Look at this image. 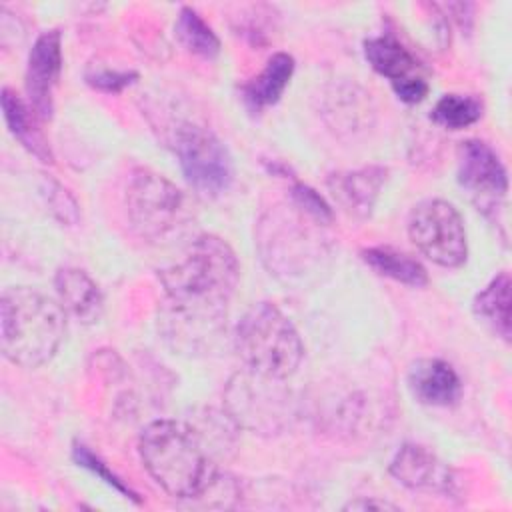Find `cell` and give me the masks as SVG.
<instances>
[{"instance_id":"1","label":"cell","mask_w":512,"mask_h":512,"mask_svg":"<svg viewBox=\"0 0 512 512\" xmlns=\"http://www.w3.org/2000/svg\"><path fill=\"white\" fill-rule=\"evenodd\" d=\"M170 316L182 328H216L240 278L234 250L218 236L204 234L190 242L180 260L160 270Z\"/></svg>"},{"instance_id":"2","label":"cell","mask_w":512,"mask_h":512,"mask_svg":"<svg viewBox=\"0 0 512 512\" xmlns=\"http://www.w3.org/2000/svg\"><path fill=\"white\" fill-rule=\"evenodd\" d=\"M138 450L148 474L174 498H198L218 480L212 452L190 424L154 420L142 430Z\"/></svg>"},{"instance_id":"3","label":"cell","mask_w":512,"mask_h":512,"mask_svg":"<svg viewBox=\"0 0 512 512\" xmlns=\"http://www.w3.org/2000/svg\"><path fill=\"white\" fill-rule=\"evenodd\" d=\"M2 354L16 366L38 368L54 358L64 334V308L38 290L18 286L0 298Z\"/></svg>"},{"instance_id":"4","label":"cell","mask_w":512,"mask_h":512,"mask_svg":"<svg viewBox=\"0 0 512 512\" xmlns=\"http://www.w3.org/2000/svg\"><path fill=\"white\" fill-rule=\"evenodd\" d=\"M234 344L254 376L274 382L290 378L304 356L298 330L272 302H258L244 312L236 324Z\"/></svg>"},{"instance_id":"5","label":"cell","mask_w":512,"mask_h":512,"mask_svg":"<svg viewBox=\"0 0 512 512\" xmlns=\"http://www.w3.org/2000/svg\"><path fill=\"white\" fill-rule=\"evenodd\" d=\"M126 214L132 228L148 242H164L186 230L192 220L186 196L162 174L146 168L132 172L126 194Z\"/></svg>"},{"instance_id":"6","label":"cell","mask_w":512,"mask_h":512,"mask_svg":"<svg viewBox=\"0 0 512 512\" xmlns=\"http://www.w3.org/2000/svg\"><path fill=\"white\" fill-rule=\"evenodd\" d=\"M172 144L184 178L198 194L216 198L230 188L234 180L232 158L212 130L182 122L174 128Z\"/></svg>"},{"instance_id":"7","label":"cell","mask_w":512,"mask_h":512,"mask_svg":"<svg viewBox=\"0 0 512 512\" xmlns=\"http://www.w3.org/2000/svg\"><path fill=\"white\" fill-rule=\"evenodd\" d=\"M412 244L434 264L458 268L466 262V230L460 212L446 200L428 198L418 202L408 216Z\"/></svg>"},{"instance_id":"8","label":"cell","mask_w":512,"mask_h":512,"mask_svg":"<svg viewBox=\"0 0 512 512\" xmlns=\"http://www.w3.org/2000/svg\"><path fill=\"white\" fill-rule=\"evenodd\" d=\"M458 184L482 212H492L508 192V176L498 154L482 140L458 146Z\"/></svg>"},{"instance_id":"9","label":"cell","mask_w":512,"mask_h":512,"mask_svg":"<svg viewBox=\"0 0 512 512\" xmlns=\"http://www.w3.org/2000/svg\"><path fill=\"white\" fill-rule=\"evenodd\" d=\"M364 56L378 74L390 80L396 96L402 102L416 104L428 94V82L420 70V62L394 36L366 40Z\"/></svg>"},{"instance_id":"10","label":"cell","mask_w":512,"mask_h":512,"mask_svg":"<svg viewBox=\"0 0 512 512\" xmlns=\"http://www.w3.org/2000/svg\"><path fill=\"white\" fill-rule=\"evenodd\" d=\"M62 72V36L58 30L42 32L28 54L26 94L30 108L40 120H48L54 110V88Z\"/></svg>"},{"instance_id":"11","label":"cell","mask_w":512,"mask_h":512,"mask_svg":"<svg viewBox=\"0 0 512 512\" xmlns=\"http://www.w3.org/2000/svg\"><path fill=\"white\" fill-rule=\"evenodd\" d=\"M390 474L412 490L452 494L456 488L448 464L420 444H404L390 462Z\"/></svg>"},{"instance_id":"12","label":"cell","mask_w":512,"mask_h":512,"mask_svg":"<svg viewBox=\"0 0 512 512\" xmlns=\"http://www.w3.org/2000/svg\"><path fill=\"white\" fill-rule=\"evenodd\" d=\"M408 390L426 406H454L462 396V382L456 370L440 358H420L408 368Z\"/></svg>"},{"instance_id":"13","label":"cell","mask_w":512,"mask_h":512,"mask_svg":"<svg viewBox=\"0 0 512 512\" xmlns=\"http://www.w3.org/2000/svg\"><path fill=\"white\" fill-rule=\"evenodd\" d=\"M386 180V168L366 166L352 172H338L328 178V186L334 198L350 214L366 218L370 216L378 192Z\"/></svg>"},{"instance_id":"14","label":"cell","mask_w":512,"mask_h":512,"mask_svg":"<svg viewBox=\"0 0 512 512\" xmlns=\"http://www.w3.org/2000/svg\"><path fill=\"white\" fill-rule=\"evenodd\" d=\"M56 294L60 306L82 324H94L104 312V298L96 282L78 268H62L56 278Z\"/></svg>"},{"instance_id":"15","label":"cell","mask_w":512,"mask_h":512,"mask_svg":"<svg viewBox=\"0 0 512 512\" xmlns=\"http://www.w3.org/2000/svg\"><path fill=\"white\" fill-rule=\"evenodd\" d=\"M292 74H294V58L290 54L276 52L274 56H270L264 70L242 88L246 106L258 112L266 106L276 104L282 92L286 90Z\"/></svg>"},{"instance_id":"16","label":"cell","mask_w":512,"mask_h":512,"mask_svg":"<svg viewBox=\"0 0 512 512\" xmlns=\"http://www.w3.org/2000/svg\"><path fill=\"white\" fill-rule=\"evenodd\" d=\"M2 112L12 136L40 162H52V152L36 126V112L22 102L10 88L2 90Z\"/></svg>"},{"instance_id":"17","label":"cell","mask_w":512,"mask_h":512,"mask_svg":"<svg viewBox=\"0 0 512 512\" xmlns=\"http://www.w3.org/2000/svg\"><path fill=\"white\" fill-rule=\"evenodd\" d=\"M472 310L496 336L510 340V276L498 274L482 292L476 294Z\"/></svg>"},{"instance_id":"18","label":"cell","mask_w":512,"mask_h":512,"mask_svg":"<svg viewBox=\"0 0 512 512\" xmlns=\"http://www.w3.org/2000/svg\"><path fill=\"white\" fill-rule=\"evenodd\" d=\"M362 260L376 270L380 276L392 278L406 286H426L428 284V272L426 268L406 252H400L390 246H374L362 252Z\"/></svg>"},{"instance_id":"19","label":"cell","mask_w":512,"mask_h":512,"mask_svg":"<svg viewBox=\"0 0 512 512\" xmlns=\"http://www.w3.org/2000/svg\"><path fill=\"white\" fill-rule=\"evenodd\" d=\"M176 36L192 54L202 58H216L220 52V40L214 30L200 18V14L184 6L176 20Z\"/></svg>"},{"instance_id":"20","label":"cell","mask_w":512,"mask_h":512,"mask_svg":"<svg viewBox=\"0 0 512 512\" xmlns=\"http://www.w3.org/2000/svg\"><path fill=\"white\" fill-rule=\"evenodd\" d=\"M482 116V102L474 96L444 94L432 108V120L448 130L472 126Z\"/></svg>"},{"instance_id":"21","label":"cell","mask_w":512,"mask_h":512,"mask_svg":"<svg viewBox=\"0 0 512 512\" xmlns=\"http://www.w3.org/2000/svg\"><path fill=\"white\" fill-rule=\"evenodd\" d=\"M292 198L296 202L298 208H302L308 216H312L314 220H318L320 224L322 222H330L332 220V210L330 206L324 202V198L312 190L310 186L302 184V182H296L292 186Z\"/></svg>"},{"instance_id":"22","label":"cell","mask_w":512,"mask_h":512,"mask_svg":"<svg viewBox=\"0 0 512 512\" xmlns=\"http://www.w3.org/2000/svg\"><path fill=\"white\" fill-rule=\"evenodd\" d=\"M74 460H76L80 466L92 470L96 476H100L106 484L114 486L118 492L128 494L132 500H136V494H134L130 488H126V486L118 480V476H114V474L106 468V464H102L86 446H76V448H74Z\"/></svg>"},{"instance_id":"23","label":"cell","mask_w":512,"mask_h":512,"mask_svg":"<svg viewBox=\"0 0 512 512\" xmlns=\"http://www.w3.org/2000/svg\"><path fill=\"white\" fill-rule=\"evenodd\" d=\"M134 78H136V72H118V70H92L86 74L88 84L102 92H120L128 84H132Z\"/></svg>"},{"instance_id":"24","label":"cell","mask_w":512,"mask_h":512,"mask_svg":"<svg viewBox=\"0 0 512 512\" xmlns=\"http://www.w3.org/2000/svg\"><path fill=\"white\" fill-rule=\"evenodd\" d=\"M48 200L52 206V212L66 224H74L78 218V210H76V202L68 196V192L58 184L52 182V188L48 190Z\"/></svg>"},{"instance_id":"25","label":"cell","mask_w":512,"mask_h":512,"mask_svg":"<svg viewBox=\"0 0 512 512\" xmlns=\"http://www.w3.org/2000/svg\"><path fill=\"white\" fill-rule=\"evenodd\" d=\"M344 508L346 510H398L396 504H390L386 500H376V498H358L348 502Z\"/></svg>"}]
</instances>
